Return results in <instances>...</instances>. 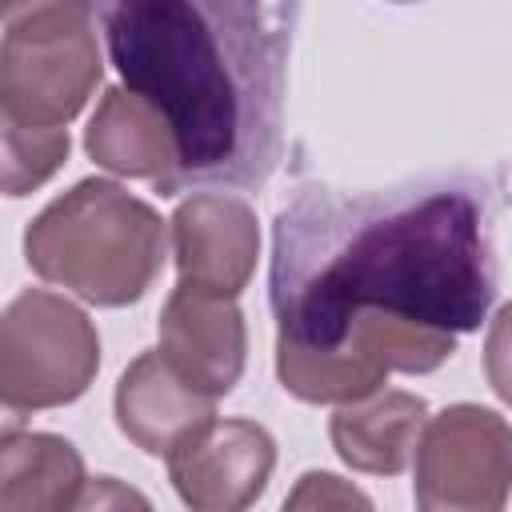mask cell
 Masks as SVG:
<instances>
[{"label":"cell","mask_w":512,"mask_h":512,"mask_svg":"<svg viewBox=\"0 0 512 512\" xmlns=\"http://www.w3.org/2000/svg\"><path fill=\"white\" fill-rule=\"evenodd\" d=\"M276 356L324 352L348 320L476 332L496 296L492 204L472 184L300 188L272 228Z\"/></svg>","instance_id":"6da1fadb"},{"label":"cell","mask_w":512,"mask_h":512,"mask_svg":"<svg viewBox=\"0 0 512 512\" xmlns=\"http://www.w3.org/2000/svg\"><path fill=\"white\" fill-rule=\"evenodd\" d=\"M96 16L124 88L148 100L176 140L180 168L168 196L268 180L280 156L296 4L120 0Z\"/></svg>","instance_id":"7a4b0ae2"},{"label":"cell","mask_w":512,"mask_h":512,"mask_svg":"<svg viewBox=\"0 0 512 512\" xmlns=\"http://www.w3.org/2000/svg\"><path fill=\"white\" fill-rule=\"evenodd\" d=\"M164 256L168 228L160 212L100 176L56 196L24 228L28 268L96 308L136 304L156 284Z\"/></svg>","instance_id":"3957f363"},{"label":"cell","mask_w":512,"mask_h":512,"mask_svg":"<svg viewBox=\"0 0 512 512\" xmlns=\"http://www.w3.org/2000/svg\"><path fill=\"white\" fill-rule=\"evenodd\" d=\"M0 20V112L36 128H64L104 76L96 8L32 0L4 4Z\"/></svg>","instance_id":"277c9868"},{"label":"cell","mask_w":512,"mask_h":512,"mask_svg":"<svg viewBox=\"0 0 512 512\" xmlns=\"http://www.w3.org/2000/svg\"><path fill=\"white\" fill-rule=\"evenodd\" d=\"M100 368V336L84 308L48 288L20 292L0 312V400L16 412L72 404Z\"/></svg>","instance_id":"5b68a950"},{"label":"cell","mask_w":512,"mask_h":512,"mask_svg":"<svg viewBox=\"0 0 512 512\" xmlns=\"http://www.w3.org/2000/svg\"><path fill=\"white\" fill-rule=\"evenodd\" d=\"M416 512H504L512 480L508 420L480 404H448L416 440Z\"/></svg>","instance_id":"8992f818"},{"label":"cell","mask_w":512,"mask_h":512,"mask_svg":"<svg viewBox=\"0 0 512 512\" xmlns=\"http://www.w3.org/2000/svg\"><path fill=\"white\" fill-rule=\"evenodd\" d=\"M272 468V432L244 416H212L168 452V480L192 512H248Z\"/></svg>","instance_id":"52a82bcc"},{"label":"cell","mask_w":512,"mask_h":512,"mask_svg":"<svg viewBox=\"0 0 512 512\" xmlns=\"http://www.w3.org/2000/svg\"><path fill=\"white\" fill-rule=\"evenodd\" d=\"M172 260L180 284L216 300H236L260 256V224L248 200L228 192H192L172 212Z\"/></svg>","instance_id":"ba28073f"},{"label":"cell","mask_w":512,"mask_h":512,"mask_svg":"<svg viewBox=\"0 0 512 512\" xmlns=\"http://www.w3.org/2000/svg\"><path fill=\"white\" fill-rule=\"evenodd\" d=\"M160 360L200 396L220 400L236 388L248 356V328L236 300H216L184 284L160 312Z\"/></svg>","instance_id":"9c48e42d"},{"label":"cell","mask_w":512,"mask_h":512,"mask_svg":"<svg viewBox=\"0 0 512 512\" xmlns=\"http://www.w3.org/2000/svg\"><path fill=\"white\" fill-rule=\"evenodd\" d=\"M84 148L100 168L116 176H132V180H152L160 196L172 192V180L180 168L176 140L168 124L160 120V112L136 92H128L124 84L100 96L84 128Z\"/></svg>","instance_id":"30bf717a"},{"label":"cell","mask_w":512,"mask_h":512,"mask_svg":"<svg viewBox=\"0 0 512 512\" xmlns=\"http://www.w3.org/2000/svg\"><path fill=\"white\" fill-rule=\"evenodd\" d=\"M216 416V400L188 388L160 352H140L116 384V424L148 456H168L192 428Z\"/></svg>","instance_id":"8fae6325"},{"label":"cell","mask_w":512,"mask_h":512,"mask_svg":"<svg viewBox=\"0 0 512 512\" xmlns=\"http://www.w3.org/2000/svg\"><path fill=\"white\" fill-rule=\"evenodd\" d=\"M428 424V400L400 388H380L368 400L340 404L332 412L328 436L336 456L352 472L400 476L412 464L416 440Z\"/></svg>","instance_id":"7c38bea8"},{"label":"cell","mask_w":512,"mask_h":512,"mask_svg":"<svg viewBox=\"0 0 512 512\" xmlns=\"http://www.w3.org/2000/svg\"><path fill=\"white\" fill-rule=\"evenodd\" d=\"M84 480V456L56 432L0 444V512H68Z\"/></svg>","instance_id":"4fadbf2b"},{"label":"cell","mask_w":512,"mask_h":512,"mask_svg":"<svg viewBox=\"0 0 512 512\" xmlns=\"http://www.w3.org/2000/svg\"><path fill=\"white\" fill-rule=\"evenodd\" d=\"M68 128H36L0 112V192L32 196L68 160Z\"/></svg>","instance_id":"5bb4252c"},{"label":"cell","mask_w":512,"mask_h":512,"mask_svg":"<svg viewBox=\"0 0 512 512\" xmlns=\"http://www.w3.org/2000/svg\"><path fill=\"white\" fill-rule=\"evenodd\" d=\"M280 512H376V504L368 500V492L360 484H352L336 472L312 468L292 484Z\"/></svg>","instance_id":"9a60e30c"},{"label":"cell","mask_w":512,"mask_h":512,"mask_svg":"<svg viewBox=\"0 0 512 512\" xmlns=\"http://www.w3.org/2000/svg\"><path fill=\"white\" fill-rule=\"evenodd\" d=\"M68 512H156V508L140 488H132L116 476H92V480H84V488Z\"/></svg>","instance_id":"2e32d148"},{"label":"cell","mask_w":512,"mask_h":512,"mask_svg":"<svg viewBox=\"0 0 512 512\" xmlns=\"http://www.w3.org/2000/svg\"><path fill=\"white\" fill-rule=\"evenodd\" d=\"M24 424H28V416H24V412H16V408H8V404L0 400V444H8L12 436H20V432H24Z\"/></svg>","instance_id":"e0dca14e"}]
</instances>
